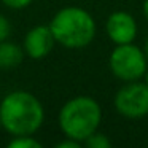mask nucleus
<instances>
[{
  "label": "nucleus",
  "instance_id": "obj_1",
  "mask_svg": "<svg viewBox=\"0 0 148 148\" xmlns=\"http://www.w3.org/2000/svg\"><path fill=\"white\" fill-rule=\"evenodd\" d=\"M45 121L43 105L34 94L14 91L0 103L2 127L11 135H34Z\"/></svg>",
  "mask_w": 148,
  "mask_h": 148
},
{
  "label": "nucleus",
  "instance_id": "obj_2",
  "mask_svg": "<svg viewBox=\"0 0 148 148\" xmlns=\"http://www.w3.org/2000/svg\"><path fill=\"white\" fill-rule=\"evenodd\" d=\"M49 27L56 43L67 49H81L89 46L97 30L91 13L80 7L61 8L53 16Z\"/></svg>",
  "mask_w": 148,
  "mask_h": 148
},
{
  "label": "nucleus",
  "instance_id": "obj_3",
  "mask_svg": "<svg viewBox=\"0 0 148 148\" xmlns=\"http://www.w3.org/2000/svg\"><path fill=\"white\" fill-rule=\"evenodd\" d=\"M58 121L65 137L84 143L91 134L99 131L102 123V108L94 97L77 96L62 105Z\"/></svg>",
  "mask_w": 148,
  "mask_h": 148
},
{
  "label": "nucleus",
  "instance_id": "obj_4",
  "mask_svg": "<svg viewBox=\"0 0 148 148\" xmlns=\"http://www.w3.org/2000/svg\"><path fill=\"white\" fill-rule=\"evenodd\" d=\"M108 65L112 73L123 83L142 80L148 69V59L143 48L132 43L116 45L110 53Z\"/></svg>",
  "mask_w": 148,
  "mask_h": 148
},
{
  "label": "nucleus",
  "instance_id": "obj_5",
  "mask_svg": "<svg viewBox=\"0 0 148 148\" xmlns=\"http://www.w3.org/2000/svg\"><path fill=\"white\" fill-rule=\"evenodd\" d=\"M115 110L129 119H138L148 115V86L145 81L124 83L115 94Z\"/></svg>",
  "mask_w": 148,
  "mask_h": 148
},
{
  "label": "nucleus",
  "instance_id": "obj_6",
  "mask_svg": "<svg viewBox=\"0 0 148 148\" xmlns=\"http://www.w3.org/2000/svg\"><path fill=\"white\" fill-rule=\"evenodd\" d=\"M137 21L127 11H113L105 23V32L115 45L132 43L137 37Z\"/></svg>",
  "mask_w": 148,
  "mask_h": 148
},
{
  "label": "nucleus",
  "instance_id": "obj_7",
  "mask_svg": "<svg viewBox=\"0 0 148 148\" xmlns=\"http://www.w3.org/2000/svg\"><path fill=\"white\" fill-rule=\"evenodd\" d=\"M56 45V38L49 26H35L26 34L23 42V48L29 58L43 59L53 51Z\"/></svg>",
  "mask_w": 148,
  "mask_h": 148
},
{
  "label": "nucleus",
  "instance_id": "obj_8",
  "mask_svg": "<svg viewBox=\"0 0 148 148\" xmlns=\"http://www.w3.org/2000/svg\"><path fill=\"white\" fill-rule=\"evenodd\" d=\"M24 48L13 42H0V70H8L19 65L24 59Z\"/></svg>",
  "mask_w": 148,
  "mask_h": 148
},
{
  "label": "nucleus",
  "instance_id": "obj_9",
  "mask_svg": "<svg viewBox=\"0 0 148 148\" xmlns=\"http://www.w3.org/2000/svg\"><path fill=\"white\" fill-rule=\"evenodd\" d=\"M8 148H42V143L34 135H14L8 142Z\"/></svg>",
  "mask_w": 148,
  "mask_h": 148
},
{
  "label": "nucleus",
  "instance_id": "obj_10",
  "mask_svg": "<svg viewBox=\"0 0 148 148\" xmlns=\"http://www.w3.org/2000/svg\"><path fill=\"white\" fill-rule=\"evenodd\" d=\"M83 145L88 148H112V140H110L105 134L96 131L94 134H91L89 137L84 140Z\"/></svg>",
  "mask_w": 148,
  "mask_h": 148
},
{
  "label": "nucleus",
  "instance_id": "obj_11",
  "mask_svg": "<svg viewBox=\"0 0 148 148\" xmlns=\"http://www.w3.org/2000/svg\"><path fill=\"white\" fill-rule=\"evenodd\" d=\"M11 34V24L10 21L7 19L5 16L0 14V42H5V40L10 37Z\"/></svg>",
  "mask_w": 148,
  "mask_h": 148
},
{
  "label": "nucleus",
  "instance_id": "obj_12",
  "mask_svg": "<svg viewBox=\"0 0 148 148\" xmlns=\"http://www.w3.org/2000/svg\"><path fill=\"white\" fill-rule=\"evenodd\" d=\"M8 8H13V10H23V8L29 7L34 0H2Z\"/></svg>",
  "mask_w": 148,
  "mask_h": 148
},
{
  "label": "nucleus",
  "instance_id": "obj_13",
  "mask_svg": "<svg viewBox=\"0 0 148 148\" xmlns=\"http://www.w3.org/2000/svg\"><path fill=\"white\" fill-rule=\"evenodd\" d=\"M81 142L75 140V138H70V137H65L62 142L56 143V148H80L81 147Z\"/></svg>",
  "mask_w": 148,
  "mask_h": 148
},
{
  "label": "nucleus",
  "instance_id": "obj_14",
  "mask_svg": "<svg viewBox=\"0 0 148 148\" xmlns=\"http://www.w3.org/2000/svg\"><path fill=\"white\" fill-rule=\"evenodd\" d=\"M142 13H143L145 19L148 21V0H143V3H142Z\"/></svg>",
  "mask_w": 148,
  "mask_h": 148
},
{
  "label": "nucleus",
  "instance_id": "obj_15",
  "mask_svg": "<svg viewBox=\"0 0 148 148\" xmlns=\"http://www.w3.org/2000/svg\"><path fill=\"white\" fill-rule=\"evenodd\" d=\"M143 51H145V54H147V59H148V37H147V40H145V45H143Z\"/></svg>",
  "mask_w": 148,
  "mask_h": 148
},
{
  "label": "nucleus",
  "instance_id": "obj_16",
  "mask_svg": "<svg viewBox=\"0 0 148 148\" xmlns=\"http://www.w3.org/2000/svg\"><path fill=\"white\" fill-rule=\"evenodd\" d=\"M143 81L147 83V86H148V69H147V72H145V75H143Z\"/></svg>",
  "mask_w": 148,
  "mask_h": 148
},
{
  "label": "nucleus",
  "instance_id": "obj_17",
  "mask_svg": "<svg viewBox=\"0 0 148 148\" xmlns=\"http://www.w3.org/2000/svg\"><path fill=\"white\" fill-rule=\"evenodd\" d=\"M0 126H2V123H0Z\"/></svg>",
  "mask_w": 148,
  "mask_h": 148
}]
</instances>
